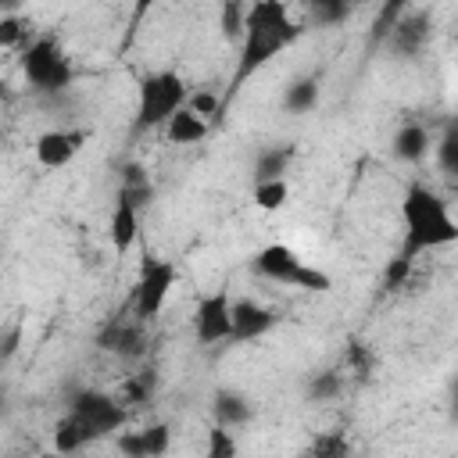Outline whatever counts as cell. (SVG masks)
Listing matches in <instances>:
<instances>
[{"label": "cell", "mask_w": 458, "mask_h": 458, "mask_svg": "<svg viewBox=\"0 0 458 458\" xmlns=\"http://www.w3.org/2000/svg\"><path fill=\"white\" fill-rule=\"evenodd\" d=\"M250 268H254L258 276L272 279V283L297 286L304 261L297 258V250H293V247H286V243H268V247H261V250L250 258Z\"/></svg>", "instance_id": "9"}, {"label": "cell", "mask_w": 458, "mask_h": 458, "mask_svg": "<svg viewBox=\"0 0 458 458\" xmlns=\"http://www.w3.org/2000/svg\"><path fill=\"white\" fill-rule=\"evenodd\" d=\"M301 458H311V454H308V451H304V454H301Z\"/></svg>", "instance_id": "39"}, {"label": "cell", "mask_w": 458, "mask_h": 458, "mask_svg": "<svg viewBox=\"0 0 458 458\" xmlns=\"http://www.w3.org/2000/svg\"><path fill=\"white\" fill-rule=\"evenodd\" d=\"M21 36H25V25H21V18H14V14H4V18H0V47H14Z\"/></svg>", "instance_id": "36"}, {"label": "cell", "mask_w": 458, "mask_h": 458, "mask_svg": "<svg viewBox=\"0 0 458 458\" xmlns=\"http://www.w3.org/2000/svg\"><path fill=\"white\" fill-rule=\"evenodd\" d=\"M276 326V311L250 301V297H240L233 301V344H247V340H258L265 336L268 329Z\"/></svg>", "instance_id": "12"}, {"label": "cell", "mask_w": 458, "mask_h": 458, "mask_svg": "<svg viewBox=\"0 0 458 458\" xmlns=\"http://www.w3.org/2000/svg\"><path fill=\"white\" fill-rule=\"evenodd\" d=\"M186 107L208 122V118H215V114H218V107H222V97H218V93H211V89H197V93H190Z\"/></svg>", "instance_id": "32"}, {"label": "cell", "mask_w": 458, "mask_h": 458, "mask_svg": "<svg viewBox=\"0 0 458 458\" xmlns=\"http://www.w3.org/2000/svg\"><path fill=\"white\" fill-rule=\"evenodd\" d=\"M401 218H404V240H401V250L397 254L408 258V261H415L426 250L458 243V222L451 218L447 200L437 190L422 186V182H411L404 190Z\"/></svg>", "instance_id": "2"}, {"label": "cell", "mask_w": 458, "mask_h": 458, "mask_svg": "<svg viewBox=\"0 0 458 458\" xmlns=\"http://www.w3.org/2000/svg\"><path fill=\"white\" fill-rule=\"evenodd\" d=\"M437 161H440V168H444L447 175L458 179V132H454V129L444 132V140H440V147H437Z\"/></svg>", "instance_id": "31"}, {"label": "cell", "mask_w": 458, "mask_h": 458, "mask_svg": "<svg viewBox=\"0 0 458 458\" xmlns=\"http://www.w3.org/2000/svg\"><path fill=\"white\" fill-rule=\"evenodd\" d=\"M190 100L186 82L179 72H154L140 82V107H136V129L168 125L175 111H182Z\"/></svg>", "instance_id": "3"}, {"label": "cell", "mask_w": 458, "mask_h": 458, "mask_svg": "<svg viewBox=\"0 0 458 458\" xmlns=\"http://www.w3.org/2000/svg\"><path fill=\"white\" fill-rule=\"evenodd\" d=\"M86 444H89V437L72 411L64 419H57V426H54V451L57 454H79Z\"/></svg>", "instance_id": "21"}, {"label": "cell", "mask_w": 458, "mask_h": 458, "mask_svg": "<svg viewBox=\"0 0 458 458\" xmlns=\"http://www.w3.org/2000/svg\"><path fill=\"white\" fill-rule=\"evenodd\" d=\"M293 161V147H265L254 157V182H272V179H286L283 172Z\"/></svg>", "instance_id": "19"}, {"label": "cell", "mask_w": 458, "mask_h": 458, "mask_svg": "<svg viewBox=\"0 0 458 458\" xmlns=\"http://www.w3.org/2000/svg\"><path fill=\"white\" fill-rule=\"evenodd\" d=\"M175 279H179V268H175L172 261L147 258V261H143V268H140L136 290H132V318L150 322V318L165 308V301H168V293H172Z\"/></svg>", "instance_id": "6"}, {"label": "cell", "mask_w": 458, "mask_h": 458, "mask_svg": "<svg viewBox=\"0 0 458 458\" xmlns=\"http://www.w3.org/2000/svg\"><path fill=\"white\" fill-rule=\"evenodd\" d=\"M86 143V132L82 129H47L39 140H36V161L50 172L64 168Z\"/></svg>", "instance_id": "10"}, {"label": "cell", "mask_w": 458, "mask_h": 458, "mask_svg": "<svg viewBox=\"0 0 458 458\" xmlns=\"http://www.w3.org/2000/svg\"><path fill=\"white\" fill-rule=\"evenodd\" d=\"M247 7H250V4H236V0L222 4V11H218V29H222V36H225V39H240V43H243Z\"/></svg>", "instance_id": "24"}, {"label": "cell", "mask_w": 458, "mask_h": 458, "mask_svg": "<svg viewBox=\"0 0 458 458\" xmlns=\"http://www.w3.org/2000/svg\"><path fill=\"white\" fill-rule=\"evenodd\" d=\"M154 390H157V372L150 365H143V369L129 372V379L122 383V401L125 404H150Z\"/></svg>", "instance_id": "20"}, {"label": "cell", "mask_w": 458, "mask_h": 458, "mask_svg": "<svg viewBox=\"0 0 458 458\" xmlns=\"http://www.w3.org/2000/svg\"><path fill=\"white\" fill-rule=\"evenodd\" d=\"M211 408H215V422H218V426H229V429L250 422V415H254L250 401H247L240 390H218L215 401H211Z\"/></svg>", "instance_id": "16"}, {"label": "cell", "mask_w": 458, "mask_h": 458, "mask_svg": "<svg viewBox=\"0 0 458 458\" xmlns=\"http://www.w3.org/2000/svg\"><path fill=\"white\" fill-rule=\"evenodd\" d=\"M204 458H240V444H236V437H233V429L229 426H211L208 429V451H204Z\"/></svg>", "instance_id": "25"}, {"label": "cell", "mask_w": 458, "mask_h": 458, "mask_svg": "<svg viewBox=\"0 0 458 458\" xmlns=\"http://www.w3.org/2000/svg\"><path fill=\"white\" fill-rule=\"evenodd\" d=\"M318 97H322V75L308 72V75H297L286 93H283V107L293 111V114H308L318 107Z\"/></svg>", "instance_id": "14"}, {"label": "cell", "mask_w": 458, "mask_h": 458, "mask_svg": "<svg viewBox=\"0 0 458 458\" xmlns=\"http://www.w3.org/2000/svg\"><path fill=\"white\" fill-rule=\"evenodd\" d=\"M143 447H147V458H165L168 447H172V429L165 422H154V426H143Z\"/></svg>", "instance_id": "28"}, {"label": "cell", "mask_w": 458, "mask_h": 458, "mask_svg": "<svg viewBox=\"0 0 458 458\" xmlns=\"http://www.w3.org/2000/svg\"><path fill=\"white\" fill-rule=\"evenodd\" d=\"M165 132H168V143H200L204 136H208V122L200 118V114H193L190 107H182V111H175L172 114V122L165 125Z\"/></svg>", "instance_id": "18"}, {"label": "cell", "mask_w": 458, "mask_h": 458, "mask_svg": "<svg viewBox=\"0 0 458 458\" xmlns=\"http://www.w3.org/2000/svg\"><path fill=\"white\" fill-rule=\"evenodd\" d=\"M390 150L397 161H408V165H419L426 154H429V132L419 125V122H408L394 132L390 140Z\"/></svg>", "instance_id": "15"}, {"label": "cell", "mask_w": 458, "mask_h": 458, "mask_svg": "<svg viewBox=\"0 0 458 458\" xmlns=\"http://www.w3.org/2000/svg\"><path fill=\"white\" fill-rule=\"evenodd\" d=\"M344 365H347L351 372H358V376H369V372H372V354L365 351L361 340H351V347H347V354H344Z\"/></svg>", "instance_id": "34"}, {"label": "cell", "mask_w": 458, "mask_h": 458, "mask_svg": "<svg viewBox=\"0 0 458 458\" xmlns=\"http://www.w3.org/2000/svg\"><path fill=\"white\" fill-rule=\"evenodd\" d=\"M43 458H75V454H57V451H47Z\"/></svg>", "instance_id": "38"}, {"label": "cell", "mask_w": 458, "mask_h": 458, "mask_svg": "<svg viewBox=\"0 0 458 458\" xmlns=\"http://www.w3.org/2000/svg\"><path fill=\"white\" fill-rule=\"evenodd\" d=\"M311 458H351V440L340 433V429H329V433H318L308 447Z\"/></svg>", "instance_id": "23"}, {"label": "cell", "mask_w": 458, "mask_h": 458, "mask_svg": "<svg viewBox=\"0 0 458 458\" xmlns=\"http://www.w3.org/2000/svg\"><path fill=\"white\" fill-rule=\"evenodd\" d=\"M114 447L122 458H147V447H143V433L140 429H125L114 437Z\"/></svg>", "instance_id": "35"}, {"label": "cell", "mask_w": 458, "mask_h": 458, "mask_svg": "<svg viewBox=\"0 0 458 458\" xmlns=\"http://www.w3.org/2000/svg\"><path fill=\"white\" fill-rule=\"evenodd\" d=\"M68 411L82 422L89 444H93V440H104V437H118V429L125 426V404H122L114 394H107V390L86 386V390L72 394Z\"/></svg>", "instance_id": "5"}, {"label": "cell", "mask_w": 458, "mask_h": 458, "mask_svg": "<svg viewBox=\"0 0 458 458\" xmlns=\"http://www.w3.org/2000/svg\"><path fill=\"white\" fill-rule=\"evenodd\" d=\"M107 236H111V243H114L118 254H125V250L136 243V236H140V211H136L129 200H122V197H114V211H111V222H107Z\"/></svg>", "instance_id": "13"}, {"label": "cell", "mask_w": 458, "mask_h": 458, "mask_svg": "<svg viewBox=\"0 0 458 458\" xmlns=\"http://www.w3.org/2000/svg\"><path fill=\"white\" fill-rule=\"evenodd\" d=\"M451 415L458 419V379H454V386H451Z\"/></svg>", "instance_id": "37"}, {"label": "cell", "mask_w": 458, "mask_h": 458, "mask_svg": "<svg viewBox=\"0 0 458 458\" xmlns=\"http://www.w3.org/2000/svg\"><path fill=\"white\" fill-rule=\"evenodd\" d=\"M193 333L200 344H218L233 336V301L225 290L204 293L193 311Z\"/></svg>", "instance_id": "7"}, {"label": "cell", "mask_w": 458, "mask_h": 458, "mask_svg": "<svg viewBox=\"0 0 458 458\" xmlns=\"http://www.w3.org/2000/svg\"><path fill=\"white\" fill-rule=\"evenodd\" d=\"M308 11H311V18L318 25H336V21H344L351 14V4H344V0H315Z\"/></svg>", "instance_id": "29"}, {"label": "cell", "mask_w": 458, "mask_h": 458, "mask_svg": "<svg viewBox=\"0 0 458 458\" xmlns=\"http://www.w3.org/2000/svg\"><path fill=\"white\" fill-rule=\"evenodd\" d=\"M340 390H344V376L336 369H322L308 379V397L311 401H333Z\"/></svg>", "instance_id": "26"}, {"label": "cell", "mask_w": 458, "mask_h": 458, "mask_svg": "<svg viewBox=\"0 0 458 458\" xmlns=\"http://www.w3.org/2000/svg\"><path fill=\"white\" fill-rule=\"evenodd\" d=\"M118 197H122V200H129L136 211H143V208L150 204V197H154V182H150V175H147V168H143V165H125V168H122Z\"/></svg>", "instance_id": "17"}, {"label": "cell", "mask_w": 458, "mask_h": 458, "mask_svg": "<svg viewBox=\"0 0 458 458\" xmlns=\"http://www.w3.org/2000/svg\"><path fill=\"white\" fill-rule=\"evenodd\" d=\"M21 72L36 93H61L72 86V64L57 47V39L50 36H36L21 50Z\"/></svg>", "instance_id": "4"}, {"label": "cell", "mask_w": 458, "mask_h": 458, "mask_svg": "<svg viewBox=\"0 0 458 458\" xmlns=\"http://www.w3.org/2000/svg\"><path fill=\"white\" fill-rule=\"evenodd\" d=\"M250 197H254V204H258L261 211H279V208H283V204L290 200V186H286V179H272V182H254Z\"/></svg>", "instance_id": "22"}, {"label": "cell", "mask_w": 458, "mask_h": 458, "mask_svg": "<svg viewBox=\"0 0 458 458\" xmlns=\"http://www.w3.org/2000/svg\"><path fill=\"white\" fill-rule=\"evenodd\" d=\"M429 32H433L429 14L411 7V11L394 25V32L386 36V50L397 54V57H415V54H422V47L429 43Z\"/></svg>", "instance_id": "11"}, {"label": "cell", "mask_w": 458, "mask_h": 458, "mask_svg": "<svg viewBox=\"0 0 458 458\" xmlns=\"http://www.w3.org/2000/svg\"><path fill=\"white\" fill-rule=\"evenodd\" d=\"M297 286H301V290H311V293H326V290H333V279H329V272H322V268H315V265H304Z\"/></svg>", "instance_id": "33"}, {"label": "cell", "mask_w": 458, "mask_h": 458, "mask_svg": "<svg viewBox=\"0 0 458 458\" xmlns=\"http://www.w3.org/2000/svg\"><path fill=\"white\" fill-rule=\"evenodd\" d=\"M97 347L111 351V354H118L125 361H140L147 354V347H150V336H147L140 318H107L100 326V333H97Z\"/></svg>", "instance_id": "8"}, {"label": "cell", "mask_w": 458, "mask_h": 458, "mask_svg": "<svg viewBox=\"0 0 458 458\" xmlns=\"http://www.w3.org/2000/svg\"><path fill=\"white\" fill-rule=\"evenodd\" d=\"M411 7L404 4V0H390V4H383L379 7V18H376V43H386V36L394 32V25L408 14Z\"/></svg>", "instance_id": "27"}, {"label": "cell", "mask_w": 458, "mask_h": 458, "mask_svg": "<svg viewBox=\"0 0 458 458\" xmlns=\"http://www.w3.org/2000/svg\"><path fill=\"white\" fill-rule=\"evenodd\" d=\"M411 265H415V261L394 254V258L386 261V268H383V286H386V290H401V286L408 283V276H411Z\"/></svg>", "instance_id": "30"}, {"label": "cell", "mask_w": 458, "mask_h": 458, "mask_svg": "<svg viewBox=\"0 0 458 458\" xmlns=\"http://www.w3.org/2000/svg\"><path fill=\"white\" fill-rule=\"evenodd\" d=\"M301 36V29L290 21L286 14V4L279 0H258L247 7V29H243V43H240V61H236V72L229 79V89H225V100H233L240 93V86L258 75L279 50H286L293 39Z\"/></svg>", "instance_id": "1"}]
</instances>
